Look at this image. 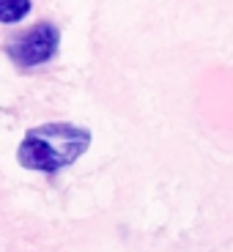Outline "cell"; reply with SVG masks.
<instances>
[{
	"label": "cell",
	"mask_w": 233,
	"mask_h": 252,
	"mask_svg": "<svg viewBox=\"0 0 233 252\" xmlns=\"http://www.w3.org/2000/svg\"><path fill=\"white\" fill-rule=\"evenodd\" d=\"M91 143H94L91 129L66 121H52L28 129L17 145V162L25 170L52 176L71 167L91 148Z\"/></svg>",
	"instance_id": "1"
},
{
	"label": "cell",
	"mask_w": 233,
	"mask_h": 252,
	"mask_svg": "<svg viewBox=\"0 0 233 252\" xmlns=\"http://www.w3.org/2000/svg\"><path fill=\"white\" fill-rule=\"evenodd\" d=\"M61 47V31L52 22H36L25 33H17L14 38H8L6 55L17 69H36L44 66L58 55Z\"/></svg>",
	"instance_id": "2"
},
{
	"label": "cell",
	"mask_w": 233,
	"mask_h": 252,
	"mask_svg": "<svg viewBox=\"0 0 233 252\" xmlns=\"http://www.w3.org/2000/svg\"><path fill=\"white\" fill-rule=\"evenodd\" d=\"M31 0H0V22L3 25H17L31 14Z\"/></svg>",
	"instance_id": "3"
}]
</instances>
